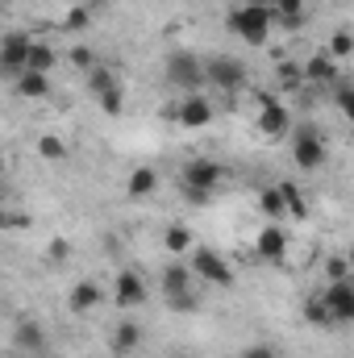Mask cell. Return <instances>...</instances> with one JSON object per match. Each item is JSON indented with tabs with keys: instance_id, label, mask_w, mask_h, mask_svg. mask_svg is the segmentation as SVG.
I'll return each mask as SVG.
<instances>
[{
	"instance_id": "cell-1",
	"label": "cell",
	"mask_w": 354,
	"mask_h": 358,
	"mask_svg": "<svg viewBox=\"0 0 354 358\" xmlns=\"http://www.w3.org/2000/svg\"><path fill=\"white\" fill-rule=\"evenodd\" d=\"M163 76H167V84L179 88L183 96H192V92L204 88V63H200L192 50H171V55H167Z\"/></svg>"
},
{
	"instance_id": "cell-2",
	"label": "cell",
	"mask_w": 354,
	"mask_h": 358,
	"mask_svg": "<svg viewBox=\"0 0 354 358\" xmlns=\"http://www.w3.org/2000/svg\"><path fill=\"white\" fill-rule=\"evenodd\" d=\"M229 29H234L242 42L263 46L267 38H271V8H250V4L234 8V13H229Z\"/></svg>"
},
{
	"instance_id": "cell-3",
	"label": "cell",
	"mask_w": 354,
	"mask_h": 358,
	"mask_svg": "<svg viewBox=\"0 0 354 358\" xmlns=\"http://www.w3.org/2000/svg\"><path fill=\"white\" fill-rule=\"evenodd\" d=\"M292 159H296L300 171H317L325 163V138H321L317 125H300L292 134Z\"/></svg>"
},
{
	"instance_id": "cell-4",
	"label": "cell",
	"mask_w": 354,
	"mask_h": 358,
	"mask_svg": "<svg viewBox=\"0 0 354 358\" xmlns=\"http://www.w3.org/2000/svg\"><path fill=\"white\" fill-rule=\"evenodd\" d=\"M204 84H213V88H221V92H238L246 84V63L234 59V55H213L204 63Z\"/></svg>"
},
{
	"instance_id": "cell-5",
	"label": "cell",
	"mask_w": 354,
	"mask_h": 358,
	"mask_svg": "<svg viewBox=\"0 0 354 358\" xmlns=\"http://www.w3.org/2000/svg\"><path fill=\"white\" fill-rule=\"evenodd\" d=\"M192 279H204V283H217V287H229L234 283V267L217 255V250H208V246H192Z\"/></svg>"
},
{
	"instance_id": "cell-6",
	"label": "cell",
	"mask_w": 354,
	"mask_h": 358,
	"mask_svg": "<svg viewBox=\"0 0 354 358\" xmlns=\"http://www.w3.org/2000/svg\"><path fill=\"white\" fill-rule=\"evenodd\" d=\"M225 179H229V171H225L217 159H187L179 183H187V187H204V192H221Z\"/></svg>"
},
{
	"instance_id": "cell-7",
	"label": "cell",
	"mask_w": 354,
	"mask_h": 358,
	"mask_svg": "<svg viewBox=\"0 0 354 358\" xmlns=\"http://www.w3.org/2000/svg\"><path fill=\"white\" fill-rule=\"evenodd\" d=\"M29 46H34V38H29L25 29H8V34L0 38V71L17 80V76L25 71V59H29Z\"/></svg>"
},
{
	"instance_id": "cell-8",
	"label": "cell",
	"mask_w": 354,
	"mask_h": 358,
	"mask_svg": "<svg viewBox=\"0 0 354 358\" xmlns=\"http://www.w3.org/2000/svg\"><path fill=\"white\" fill-rule=\"evenodd\" d=\"M321 304H325V313H330V321H334V325L354 321V287H351V279L330 283V287L321 292Z\"/></svg>"
},
{
	"instance_id": "cell-9",
	"label": "cell",
	"mask_w": 354,
	"mask_h": 358,
	"mask_svg": "<svg viewBox=\"0 0 354 358\" xmlns=\"http://www.w3.org/2000/svg\"><path fill=\"white\" fill-rule=\"evenodd\" d=\"M146 279L138 275V271H117V279H113V300H117V308H138V304H146Z\"/></svg>"
},
{
	"instance_id": "cell-10",
	"label": "cell",
	"mask_w": 354,
	"mask_h": 358,
	"mask_svg": "<svg viewBox=\"0 0 354 358\" xmlns=\"http://www.w3.org/2000/svg\"><path fill=\"white\" fill-rule=\"evenodd\" d=\"M171 117H176L183 129H204V125L213 121V104H208L204 96H196V92H192V96H183L176 108H171Z\"/></svg>"
},
{
	"instance_id": "cell-11",
	"label": "cell",
	"mask_w": 354,
	"mask_h": 358,
	"mask_svg": "<svg viewBox=\"0 0 354 358\" xmlns=\"http://www.w3.org/2000/svg\"><path fill=\"white\" fill-rule=\"evenodd\" d=\"M259 104H263V113H259V134L263 138H283L288 134V125H292V113H288V104H279V100H271V96H259Z\"/></svg>"
},
{
	"instance_id": "cell-12",
	"label": "cell",
	"mask_w": 354,
	"mask_h": 358,
	"mask_svg": "<svg viewBox=\"0 0 354 358\" xmlns=\"http://www.w3.org/2000/svg\"><path fill=\"white\" fill-rule=\"evenodd\" d=\"M300 71H304V84H313V88H334V84L342 80V67H338V59H330V55H313Z\"/></svg>"
},
{
	"instance_id": "cell-13",
	"label": "cell",
	"mask_w": 354,
	"mask_h": 358,
	"mask_svg": "<svg viewBox=\"0 0 354 358\" xmlns=\"http://www.w3.org/2000/svg\"><path fill=\"white\" fill-rule=\"evenodd\" d=\"M13 342H17V350L38 355V350H46V329H42L34 317H21V321L13 325Z\"/></svg>"
},
{
	"instance_id": "cell-14",
	"label": "cell",
	"mask_w": 354,
	"mask_h": 358,
	"mask_svg": "<svg viewBox=\"0 0 354 358\" xmlns=\"http://www.w3.org/2000/svg\"><path fill=\"white\" fill-rule=\"evenodd\" d=\"M255 250H259V259H267V263H283V255H288V234H283L279 225H267L263 234L255 238Z\"/></svg>"
},
{
	"instance_id": "cell-15",
	"label": "cell",
	"mask_w": 354,
	"mask_h": 358,
	"mask_svg": "<svg viewBox=\"0 0 354 358\" xmlns=\"http://www.w3.org/2000/svg\"><path fill=\"white\" fill-rule=\"evenodd\" d=\"M96 304H100V283H96V279H80V283L71 287V296H67V308H71L76 317H88Z\"/></svg>"
},
{
	"instance_id": "cell-16",
	"label": "cell",
	"mask_w": 354,
	"mask_h": 358,
	"mask_svg": "<svg viewBox=\"0 0 354 358\" xmlns=\"http://www.w3.org/2000/svg\"><path fill=\"white\" fill-rule=\"evenodd\" d=\"M13 88H17V96H25V100H42V96H50V76L25 67V71L13 80Z\"/></svg>"
},
{
	"instance_id": "cell-17",
	"label": "cell",
	"mask_w": 354,
	"mask_h": 358,
	"mask_svg": "<svg viewBox=\"0 0 354 358\" xmlns=\"http://www.w3.org/2000/svg\"><path fill=\"white\" fill-rule=\"evenodd\" d=\"M125 192H129L134 200L155 196V192H159V171H155V167H134V171H129V179H125Z\"/></svg>"
},
{
	"instance_id": "cell-18",
	"label": "cell",
	"mask_w": 354,
	"mask_h": 358,
	"mask_svg": "<svg viewBox=\"0 0 354 358\" xmlns=\"http://www.w3.org/2000/svg\"><path fill=\"white\" fill-rule=\"evenodd\" d=\"M138 346H142V329H138L134 321H121V325L113 329V355H117V358H129Z\"/></svg>"
},
{
	"instance_id": "cell-19",
	"label": "cell",
	"mask_w": 354,
	"mask_h": 358,
	"mask_svg": "<svg viewBox=\"0 0 354 358\" xmlns=\"http://www.w3.org/2000/svg\"><path fill=\"white\" fill-rule=\"evenodd\" d=\"M275 192H279V200H283V213L288 217H309V204H304V192L292 183V179H283V183H275Z\"/></svg>"
},
{
	"instance_id": "cell-20",
	"label": "cell",
	"mask_w": 354,
	"mask_h": 358,
	"mask_svg": "<svg viewBox=\"0 0 354 358\" xmlns=\"http://www.w3.org/2000/svg\"><path fill=\"white\" fill-rule=\"evenodd\" d=\"M183 292H192V271H187V263H171L163 271V296L171 300V296H183Z\"/></svg>"
},
{
	"instance_id": "cell-21",
	"label": "cell",
	"mask_w": 354,
	"mask_h": 358,
	"mask_svg": "<svg viewBox=\"0 0 354 358\" xmlns=\"http://www.w3.org/2000/svg\"><path fill=\"white\" fill-rule=\"evenodd\" d=\"M55 63H59L55 46H50V42H38V38H34V46H29V59H25V67H29V71H46V76H50V71H55Z\"/></svg>"
},
{
	"instance_id": "cell-22",
	"label": "cell",
	"mask_w": 354,
	"mask_h": 358,
	"mask_svg": "<svg viewBox=\"0 0 354 358\" xmlns=\"http://www.w3.org/2000/svg\"><path fill=\"white\" fill-rule=\"evenodd\" d=\"M275 84L283 92H304V71H300V63H279V67H275Z\"/></svg>"
},
{
	"instance_id": "cell-23",
	"label": "cell",
	"mask_w": 354,
	"mask_h": 358,
	"mask_svg": "<svg viewBox=\"0 0 354 358\" xmlns=\"http://www.w3.org/2000/svg\"><path fill=\"white\" fill-rule=\"evenodd\" d=\"M163 246H167L171 255H187V250L196 246V238H192V229H187V225H171V229L163 234Z\"/></svg>"
},
{
	"instance_id": "cell-24",
	"label": "cell",
	"mask_w": 354,
	"mask_h": 358,
	"mask_svg": "<svg viewBox=\"0 0 354 358\" xmlns=\"http://www.w3.org/2000/svg\"><path fill=\"white\" fill-rule=\"evenodd\" d=\"M38 155H42L46 163H63V159H67V142H63L59 134H42V138H38Z\"/></svg>"
},
{
	"instance_id": "cell-25",
	"label": "cell",
	"mask_w": 354,
	"mask_h": 358,
	"mask_svg": "<svg viewBox=\"0 0 354 358\" xmlns=\"http://www.w3.org/2000/svg\"><path fill=\"white\" fill-rule=\"evenodd\" d=\"M88 25H92V8L88 4H71L67 17H63V29H67V34H80V29H88Z\"/></svg>"
},
{
	"instance_id": "cell-26",
	"label": "cell",
	"mask_w": 354,
	"mask_h": 358,
	"mask_svg": "<svg viewBox=\"0 0 354 358\" xmlns=\"http://www.w3.org/2000/svg\"><path fill=\"white\" fill-rule=\"evenodd\" d=\"M304 321H309V325H321V329H330V325H334V321H330V313H325V304H321V292L304 300Z\"/></svg>"
},
{
	"instance_id": "cell-27",
	"label": "cell",
	"mask_w": 354,
	"mask_h": 358,
	"mask_svg": "<svg viewBox=\"0 0 354 358\" xmlns=\"http://www.w3.org/2000/svg\"><path fill=\"white\" fill-rule=\"evenodd\" d=\"M96 100H100V108H104L108 117H121V108H125V88H121V84H113L108 92H100Z\"/></svg>"
},
{
	"instance_id": "cell-28",
	"label": "cell",
	"mask_w": 354,
	"mask_h": 358,
	"mask_svg": "<svg viewBox=\"0 0 354 358\" xmlns=\"http://www.w3.org/2000/svg\"><path fill=\"white\" fill-rule=\"evenodd\" d=\"M113 84H121V80H117V76H113L108 67H92V71H88V92H92V96H100V92H108Z\"/></svg>"
},
{
	"instance_id": "cell-29",
	"label": "cell",
	"mask_w": 354,
	"mask_h": 358,
	"mask_svg": "<svg viewBox=\"0 0 354 358\" xmlns=\"http://www.w3.org/2000/svg\"><path fill=\"white\" fill-rule=\"evenodd\" d=\"M71 67L88 76L92 67H100V59H96V50H92V46H71Z\"/></svg>"
},
{
	"instance_id": "cell-30",
	"label": "cell",
	"mask_w": 354,
	"mask_h": 358,
	"mask_svg": "<svg viewBox=\"0 0 354 358\" xmlns=\"http://www.w3.org/2000/svg\"><path fill=\"white\" fill-rule=\"evenodd\" d=\"M334 100H338L342 117H354V92H351V80H346V76H342V80L334 84Z\"/></svg>"
},
{
	"instance_id": "cell-31",
	"label": "cell",
	"mask_w": 354,
	"mask_h": 358,
	"mask_svg": "<svg viewBox=\"0 0 354 358\" xmlns=\"http://www.w3.org/2000/svg\"><path fill=\"white\" fill-rule=\"evenodd\" d=\"M259 208H263V213L271 217V221H279V217H288V213H283V200H279V192H275V187H267L263 196H259Z\"/></svg>"
},
{
	"instance_id": "cell-32",
	"label": "cell",
	"mask_w": 354,
	"mask_h": 358,
	"mask_svg": "<svg viewBox=\"0 0 354 358\" xmlns=\"http://www.w3.org/2000/svg\"><path fill=\"white\" fill-rule=\"evenodd\" d=\"M67 259H71V242H67V238H55V242L46 246V263H50V267H63Z\"/></svg>"
},
{
	"instance_id": "cell-33",
	"label": "cell",
	"mask_w": 354,
	"mask_h": 358,
	"mask_svg": "<svg viewBox=\"0 0 354 358\" xmlns=\"http://www.w3.org/2000/svg\"><path fill=\"white\" fill-rule=\"evenodd\" d=\"M351 50H354V38H351V34H346V29H338L325 55H330V59H351Z\"/></svg>"
},
{
	"instance_id": "cell-34",
	"label": "cell",
	"mask_w": 354,
	"mask_h": 358,
	"mask_svg": "<svg viewBox=\"0 0 354 358\" xmlns=\"http://www.w3.org/2000/svg\"><path fill=\"white\" fill-rule=\"evenodd\" d=\"M179 196H183L187 204H213L217 192H204V187H187V183H179Z\"/></svg>"
},
{
	"instance_id": "cell-35",
	"label": "cell",
	"mask_w": 354,
	"mask_h": 358,
	"mask_svg": "<svg viewBox=\"0 0 354 358\" xmlns=\"http://www.w3.org/2000/svg\"><path fill=\"white\" fill-rule=\"evenodd\" d=\"M325 279H330V283L351 279V263H346V259H330V263H325Z\"/></svg>"
},
{
	"instance_id": "cell-36",
	"label": "cell",
	"mask_w": 354,
	"mask_h": 358,
	"mask_svg": "<svg viewBox=\"0 0 354 358\" xmlns=\"http://www.w3.org/2000/svg\"><path fill=\"white\" fill-rule=\"evenodd\" d=\"M167 304H171L176 313H196V304H200V300H196V292H183V296H171Z\"/></svg>"
},
{
	"instance_id": "cell-37",
	"label": "cell",
	"mask_w": 354,
	"mask_h": 358,
	"mask_svg": "<svg viewBox=\"0 0 354 358\" xmlns=\"http://www.w3.org/2000/svg\"><path fill=\"white\" fill-rule=\"evenodd\" d=\"M4 229H29V213H8L4 217Z\"/></svg>"
},
{
	"instance_id": "cell-38",
	"label": "cell",
	"mask_w": 354,
	"mask_h": 358,
	"mask_svg": "<svg viewBox=\"0 0 354 358\" xmlns=\"http://www.w3.org/2000/svg\"><path fill=\"white\" fill-rule=\"evenodd\" d=\"M242 358H279V355H275L271 346H250V350H246Z\"/></svg>"
},
{
	"instance_id": "cell-39",
	"label": "cell",
	"mask_w": 354,
	"mask_h": 358,
	"mask_svg": "<svg viewBox=\"0 0 354 358\" xmlns=\"http://www.w3.org/2000/svg\"><path fill=\"white\" fill-rule=\"evenodd\" d=\"M246 4H250V8H271L275 0H246Z\"/></svg>"
},
{
	"instance_id": "cell-40",
	"label": "cell",
	"mask_w": 354,
	"mask_h": 358,
	"mask_svg": "<svg viewBox=\"0 0 354 358\" xmlns=\"http://www.w3.org/2000/svg\"><path fill=\"white\" fill-rule=\"evenodd\" d=\"M80 4H88L92 13H96V8H104V0H80Z\"/></svg>"
},
{
	"instance_id": "cell-41",
	"label": "cell",
	"mask_w": 354,
	"mask_h": 358,
	"mask_svg": "<svg viewBox=\"0 0 354 358\" xmlns=\"http://www.w3.org/2000/svg\"><path fill=\"white\" fill-rule=\"evenodd\" d=\"M4 217H8V208H0V234H4Z\"/></svg>"
},
{
	"instance_id": "cell-42",
	"label": "cell",
	"mask_w": 354,
	"mask_h": 358,
	"mask_svg": "<svg viewBox=\"0 0 354 358\" xmlns=\"http://www.w3.org/2000/svg\"><path fill=\"white\" fill-rule=\"evenodd\" d=\"M0 183H4V159H0Z\"/></svg>"
},
{
	"instance_id": "cell-43",
	"label": "cell",
	"mask_w": 354,
	"mask_h": 358,
	"mask_svg": "<svg viewBox=\"0 0 354 358\" xmlns=\"http://www.w3.org/2000/svg\"><path fill=\"white\" fill-rule=\"evenodd\" d=\"M0 13H4V0H0Z\"/></svg>"
}]
</instances>
